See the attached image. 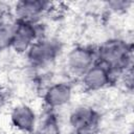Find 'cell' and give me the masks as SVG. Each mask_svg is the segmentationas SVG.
I'll return each mask as SVG.
<instances>
[{
    "label": "cell",
    "instance_id": "6da1fadb",
    "mask_svg": "<svg viewBox=\"0 0 134 134\" xmlns=\"http://www.w3.org/2000/svg\"><path fill=\"white\" fill-rule=\"evenodd\" d=\"M133 44L124 38H110L96 46V63L108 68L118 80L133 67Z\"/></svg>",
    "mask_w": 134,
    "mask_h": 134
},
{
    "label": "cell",
    "instance_id": "7a4b0ae2",
    "mask_svg": "<svg viewBox=\"0 0 134 134\" xmlns=\"http://www.w3.org/2000/svg\"><path fill=\"white\" fill-rule=\"evenodd\" d=\"M62 49L63 45L58 39L47 36L36 41L24 55L34 70H45L57 62Z\"/></svg>",
    "mask_w": 134,
    "mask_h": 134
},
{
    "label": "cell",
    "instance_id": "3957f363",
    "mask_svg": "<svg viewBox=\"0 0 134 134\" xmlns=\"http://www.w3.org/2000/svg\"><path fill=\"white\" fill-rule=\"evenodd\" d=\"M46 37V26L43 22L31 23L15 20V30L10 50L17 54H25L36 41Z\"/></svg>",
    "mask_w": 134,
    "mask_h": 134
},
{
    "label": "cell",
    "instance_id": "277c9868",
    "mask_svg": "<svg viewBox=\"0 0 134 134\" xmlns=\"http://www.w3.org/2000/svg\"><path fill=\"white\" fill-rule=\"evenodd\" d=\"M71 134H96L102 125L100 112L90 105H79L68 116Z\"/></svg>",
    "mask_w": 134,
    "mask_h": 134
},
{
    "label": "cell",
    "instance_id": "5b68a950",
    "mask_svg": "<svg viewBox=\"0 0 134 134\" xmlns=\"http://www.w3.org/2000/svg\"><path fill=\"white\" fill-rule=\"evenodd\" d=\"M96 63V46L77 45L72 47L65 58L67 73L76 79L81 76Z\"/></svg>",
    "mask_w": 134,
    "mask_h": 134
},
{
    "label": "cell",
    "instance_id": "8992f818",
    "mask_svg": "<svg viewBox=\"0 0 134 134\" xmlns=\"http://www.w3.org/2000/svg\"><path fill=\"white\" fill-rule=\"evenodd\" d=\"M52 8V3L45 0H20L14 3L12 14L15 20L38 23Z\"/></svg>",
    "mask_w": 134,
    "mask_h": 134
},
{
    "label": "cell",
    "instance_id": "52a82bcc",
    "mask_svg": "<svg viewBox=\"0 0 134 134\" xmlns=\"http://www.w3.org/2000/svg\"><path fill=\"white\" fill-rule=\"evenodd\" d=\"M83 89L87 92H96L113 85L117 77L105 66L95 63L80 79Z\"/></svg>",
    "mask_w": 134,
    "mask_h": 134
},
{
    "label": "cell",
    "instance_id": "ba28073f",
    "mask_svg": "<svg viewBox=\"0 0 134 134\" xmlns=\"http://www.w3.org/2000/svg\"><path fill=\"white\" fill-rule=\"evenodd\" d=\"M73 95V88L69 82H57L47 86L43 93V103L47 110L55 111L57 109L67 106Z\"/></svg>",
    "mask_w": 134,
    "mask_h": 134
},
{
    "label": "cell",
    "instance_id": "9c48e42d",
    "mask_svg": "<svg viewBox=\"0 0 134 134\" xmlns=\"http://www.w3.org/2000/svg\"><path fill=\"white\" fill-rule=\"evenodd\" d=\"M9 121L14 129L23 134H34L38 117L36 111L27 104H19L13 107L9 113Z\"/></svg>",
    "mask_w": 134,
    "mask_h": 134
},
{
    "label": "cell",
    "instance_id": "30bf717a",
    "mask_svg": "<svg viewBox=\"0 0 134 134\" xmlns=\"http://www.w3.org/2000/svg\"><path fill=\"white\" fill-rule=\"evenodd\" d=\"M34 134H62V128L55 111L47 110L42 119L38 121Z\"/></svg>",
    "mask_w": 134,
    "mask_h": 134
},
{
    "label": "cell",
    "instance_id": "8fae6325",
    "mask_svg": "<svg viewBox=\"0 0 134 134\" xmlns=\"http://www.w3.org/2000/svg\"><path fill=\"white\" fill-rule=\"evenodd\" d=\"M15 30V19L13 16L5 17L0 14V51L10 50Z\"/></svg>",
    "mask_w": 134,
    "mask_h": 134
},
{
    "label": "cell",
    "instance_id": "7c38bea8",
    "mask_svg": "<svg viewBox=\"0 0 134 134\" xmlns=\"http://www.w3.org/2000/svg\"><path fill=\"white\" fill-rule=\"evenodd\" d=\"M133 1L129 0H113L105 2V8H108L109 12L113 14H124L131 8Z\"/></svg>",
    "mask_w": 134,
    "mask_h": 134
},
{
    "label": "cell",
    "instance_id": "4fadbf2b",
    "mask_svg": "<svg viewBox=\"0 0 134 134\" xmlns=\"http://www.w3.org/2000/svg\"><path fill=\"white\" fill-rule=\"evenodd\" d=\"M6 102H7V93L4 90V88L0 86V112L5 107Z\"/></svg>",
    "mask_w": 134,
    "mask_h": 134
},
{
    "label": "cell",
    "instance_id": "5bb4252c",
    "mask_svg": "<svg viewBox=\"0 0 134 134\" xmlns=\"http://www.w3.org/2000/svg\"><path fill=\"white\" fill-rule=\"evenodd\" d=\"M1 134H12V133H1Z\"/></svg>",
    "mask_w": 134,
    "mask_h": 134
}]
</instances>
